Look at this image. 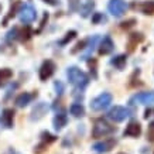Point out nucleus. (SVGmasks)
I'll return each instance as SVG.
<instances>
[{"label":"nucleus","instance_id":"11","mask_svg":"<svg viewBox=\"0 0 154 154\" xmlns=\"http://www.w3.org/2000/svg\"><path fill=\"white\" fill-rule=\"evenodd\" d=\"M123 134L127 136V137H139L141 134V125L139 122H130L125 129Z\"/></svg>","mask_w":154,"mask_h":154},{"label":"nucleus","instance_id":"19","mask_svg":"<svg viewBox=\"0 0 154 154\" xmlns=\"http://www.w3.org/2000/svg\"><path fill=\"white\" fill-rule=\"evenodd\" d=\"M69 112H71V115L74 117H82L85 115V107L81 105V103H72L71 105V107H69Z\"/></svg>","mask_w":154,"mask_h":154},{"label":"nucleus","instance_id":"9","mask_svg":"<svg viewBox=\"0 0 154 154\" xmlns=\"http://www.w3.org/2000/svg\"><path fill=\"white\" fill-rule=\"evenodd\" d=\"M47 110H48V105L45 102H38L35 106L33 107V112H31V116L30 119L33 122H38L41 120L44 115H47Z\"/></svg>","mask_w":154,"mask_h":154},{"label":"nucleus","instance_id":"13","mask_svg":"<svg viewBox=\"0 0 154 154\" xmlns=\"http://www.w3.org/2000/svg\"><path fill=\"white\" fill-rule=\"evenodd\" d=\"M52 141H55V136L50 134V133H42V141L40 143V144L34 149V153L35 154H41L44 150L47 149L48 144H51Z\"/></svg>","mask_w":154,"mask_h":154},{"label":"nucleus","instance_id":"18","mask_svg":"<svg viewBox=\"0 0 154 154\" xmlns=\"http://www.w3.org/2000/svg\"><path fill=\"white\" fill-rule=\"evenodd\" d=\"M33 98H34V95L28 94V92H23V94H20L16 98V105H17V107H26L28 103L33 100Z\"/></svg>","mask_w":154,"mask_h":154},{"label":"nucleus","instance_id":"16","mask_svg":"<svg viewBox=\"0 0 154 154\" xmlns=\"http://www.w3.org/2000/svg\"><path fill=\"white\" fill-rule=\"evenodd\" d=\"M143 40H144V37H143V34L141 33L130 34V35H129V44H127V47H129V52L134 51V48L137 47V44H140Z\"/></svg>","mask_w":154,"mask_h":154},{"label":"nucleus","instance_id":"31","mask_svg":"<svg viewBox=\"0 0 154 154\" xmlns=\"http://www.w3.org/2000/svg\"><path fill=\"white\" fill-rule=\"evenodd\" d=\"M79 6V0H69V7L71 10H76Z\"/></svg>","mask_w":154,"mask_h":154},{"label":"nucleus","instance_id":"17","mask_svg":"<svg viewBox=\"0 0 154 154\" xmlns=\"http://www.w3.org/2000/svg\"><path fill=\"white\" fill-rule=\"evenodd\" d=\"M136 7L140 10L143 14L153 16V14H154V0H146V2L140 3V5H137Z\"/></svg>","mask_w":154,"mask_h":154},{"label":"nucleus","instance_id":"22","mask_svg":"<svg viewBox=\"0 0 154 154\" xmlns=\"http://www.w3.org/2000/svg\"><path fill=\"white\" fill-rule=\"evenodd\" d=\"M11 76H13V71L10 69V68H3V69H0V86L5 85L6 81H9Z\"/></svg>","mask_w":154,"mask_h":154},{"label":"nucleus","instance_id":"26","mask_svg":"<svg viewBox=\"0 0 154 154\" xmlns=\"http://www.w3.org/2000/svg\"><path fill=\"white\" fill-rule=\"evenodd\" d=\"M75 35H76V31H74V30H72V31H68V33H66V35H65V38H64V40H61V45H65L66 42H69L71 40H74L75 38Z\"/></svg>","mask_w":154,"mask_h":154},{"label":"nucleus","instance_id":"25","mask_svg":"<svg viewBox=\"0 0 154 154\" xmlns=\"http://www.w3.org/2000/svg\"><path fill=\"white\" fill-rule=\"evenodd\" d=\"M88 42H89V40H82V41H79L75 45V48L71 50V54H76V52L81 51V50H85V47L88 45Z\"/></svg>","mask_w":154,"mask_h":154},{"label":"nucleus","instance_id":"21","mask_svg":"<svg viewBox=\"0 0 154 154\" xmlns=\"http://www.w3.org/2000/svg\"><path fill=\"white\" fill-rule=\"evenodd\" d=\"M94 9H95V3L89 0L84 6H81V16H82V17H88L89 14L94 11Z\"/></svg>","mask_w":154,"mask_h":154},{"label":"nucleus","instance_id":"30","mask_svg":"<svg viewBox=\"0 0 154 154\" xmlns=\"http://www.w3.org/2000/svg\"><path fill=\"white\" fill-rule=\"evenodd\" d=\"M136 24V20L134 19H130V20H126V21H123V23H122V28H130V27H133V26H134Z\"/></svg>","mask_w":154,"mask_h":154},{"label":"nucleus","instance_id":"3","mask_svg":"<svg viewBox=\"0 0 154 154\" xmlns=\"http://www.w3.org/2000/svg\"><path fill=\"white\" fill-rule=\"evenodd\" d=\"M112 99H113L112 95L109 94V92H103V94H100L95 99H92L91 109H92L94 112H102V110H105V109H107V107L110 106Z\"/></svg>","mask_w":154,"mask_h":154},{"label":"nucleus","instance_id":"14","mask_svg":"<svg viewBox=\"0 0 154 154\" xmlns=\"http://www.w3.org/2000/svg\"><path fill=\"white\" fill-rule=\"evenodd\" d=\"M13 119H14L13 109H5L3 113H2V117H0V123L5 127L10 129V127H13Z\"/></svg>","mask_w":154,"mask_h":154},{"label":"nucleus","instance_id":"12","mask_svg":"<svg viewBox=\"0 0 154 154\" xmlns=\"http://www.w3.org/2000/svg\"><path fill=\"white\" fill-rule=\"evenodd\" d=\"M113 48H115V44H113L112 38L106 35V37H103V40L99 44V54L100 55H107V54H110L113 51Z\"/></svg>","mask_w":154,"mask_h":154},{"label":"nucleus","instance_id":"10","mask_svg":"<svg viewBox=\"0 0 154 154\" xmlns=\"http://www.w3.org/2000/svg\"><path fill=\"white\" fill-rule=\"evenodd\" d=\"M115 144H116V141L113 140V139H109V140L99 141V143L94 144L92 149H94V151H96L98 154H105V153H109V151L113 149Z\"/></svg>","mask_w":154,"mask_h":154},{"label":"nucleus","instance_id":"5","mask_svg":"<svg viewBox=\"0 0 154 154\" xmlns=\"http://www.w3.org/2000/svg\"><path fill=\"white\" fill-rule=\"evenodd\" d=\"M129 116H131L130 109H129V107H125V106H115L107 113V117H109L110 120L116 122V123H120V122L126 120Z\"/></svg>","mask_w":154,"mask_h":154},{"label":"nucleus","instance_id":"2","mask_svg":"<svg viewBox=\"0 0 154 154\" xmlns=\"http://www.w3.org/2000/svg\"><path fill=\"white\" fill-rule=\"evenodd\" d=\"M113 131H115V127L110 126L106 120H103V119H98V120H95L94 127H92V137H94V139L106 137V136L112 134Z\"/></svg>","mask_w":154,"mask_h":154},{"label":"nucleus","instance_id":"7","mask_svg":"<svg viewBox=\"0 0 154 154\" xmlns=\"http://www.w3.org/2000/svg\"><path fill=\"white\" fill-rule=\"evenodd\" d=\"M126 9H127V3L125 0H109L107 10L115 19H120L122 16L126 13Z\"/></svg>","mask_w":154,"mask_h":154},{"label":"nucleus","instance_id":"23","mask_svg":"<svg viewBox=\"0 0 154 154\" xmlns=\"http://www.w3.org/2000/svg\"><path fill=\"white\" fill-rule=\"evenodd\" d=\"M30 37H31V28L28 27V26H26L21 31L19 30V40H21V41H28Z\"/></svg>","mask_w":154,"mask_h":154},{"label":"nucleus","instance_id":"1","mask_svg":"<svg viewBox=\"0 0 154 154\" xmlns=\"http://www.w3.org/2000/svg\"><path fill=\"white\" fill-rule=\"evenodd\" d=\"M66 76H68V81L69 84H72L76 88V91H82V89L86 88V85L89 84V78L88 75L85 74L84 71H81L78 66H69L66 69Z\"/></svg>","mask_w":154,"mask_h":154},{"label":"nucleus","instance_id":"8","mask_svg":"<svg viewBox=\"0 0 154 154\" xmlns=\"http://www.w3.org/2000/svg\"><path fill=\"white\" fill-rule=\"evenodd\" d=\"M55 72V64L51 60H47L42 62L41 68H40V79L41 81H47L48 78H51Z\"/></svg>","mask_w":154,"mask_h":154},{"label":"nucleus","instance_id":"15","mask_svg":"<svg viewBox=\"0 0 154 154\" xmlns=\"http://www.w3.org/2000/svg\"><path fill=\"white\" fill-rule=\"evenodd\" d=\"M66 122H68V117H66V113L64 110H61L60 113H57L55 117H54V127H55L57 130H61V129H64V126H66Z\"/></svg>","mask_w":154,"mask_h":154},{"label":"nucleus","instance_id":"24","mask_svg":"<svg viewBox=\"0 0 154 154\" xmlns=\"http://www.w3.org/2000/svg\"><path fill=\"white\" fill-rule=\"evenodd\" d=\"M20 6H21V3H20L19 0H16L14 2V5L11 6V9H10V14L6 17V20H5V24L7 23V20L9 19H11V17H14L16 16V13H19V10H20Z\"/></svg>","mask_w":154,"mask_h":154},{"label":"nucleus","instance_id":"33","mask_svg":"<svg viewBox=\"0 0 154 154\" xmlns=\"http://www.w3.org/2000/svg\"><path fill=\"white\" fill-rule=\"evenodd\" d=\"M105 20V17H103V16H102V14H99V13H96V14H95V17H94V19H92V21H94V23L95 24H96V23H98V21H99V20Z\"/></svg>","mask_w":154,"mask_h":154},{"label":"nucleus","instance_id":"29","mask_svg":"<svg viewBox=\"0 0 154 154\" xmlns=\"http://www.w3.org/2000/svg\"><path fill=\"white\" fill-rule=\"evenodd\" d=\"M16 38H19V28L14 27L13 30H10L9 34H7V40L11 41V40H16Z\"/></svg>","mask_w":154,"mask_h":154},{"label":"nucleus","instance_id":"27","mask_svg":"<svg viewBox=\"0 0 154 154\" xmlns=\"http://www.w3.org/2000/svg\"><path fill=\"white\" fill-rule=\"evenodd\" d=\"M147 140L154 143V122H151L149 125V129H147Z\"/></svg>","mask_w":154,"mask_h":154},{"label":"nucleus","instance_id":"28","mask_svg":"<svg viewBox=\"0 0 154 154\" xmlns=\"http://www.w3.org/2000/svg\"><path fill=\"white\" fill-rule=\"evenodd\" d=\"M54 89H55L57 95H62L64 94V91H65V86H64V84H62L61 81H55V84H54Z\"/></svg>","mask_w":154,"mask_h":154},{"label":"nucleus","instance_id":"32","mask_svg":"<svg viewBox=\"0 0 154 154\" xmlns=\"http://www.w3.org/2000/svg\"><path fill=\"white\" fill-rule=\"evenodd\" d=\"M150 116H154V109H147L144 112V119H149Z\"/></svg>","mask_w":154,"mask_h":154},{"label":"nucleus","instance_id":"35","mask_svg":"<svg viewBox=\"0 0 154 154\" xmlns=\"http://www.w3.org/2000/svg\"><path fill=\"white\" fill-rule=\"evenodd\" d=\"M0 11H2V6H0Z\"/></svg>","mask_w":154,"mask_h":154},{"label":"nucleus","instance_id":"34","mask_svg":"<svg viewBox=\"0 0 154 154\" xmlns=\"http://www.w3.org/2000/svg\"><path fill=\"white\" fill-rule=\"evenodd\" d=\"M42 2H45V3H48V5H51V6L60 5V0H42Z\"/></svg>","mask_w":154,"mask_h":154},{"label":"nucleus","instance_id":"6","mask_svg":"<svg viewBox=\"0 0 154 154\" xmlns=\"http://www.w3.org/2000/svg\"><path fill=\"white\" fill-rule=\"evenodd\" d=\"M131 106L134 105H153L154 103V91L149 92H139V94L133 95L129 100Z\"/></svg>","mask_w":154,"mask_h":154},{"label":"nucleus","instance_id":"4","mask_svg":"<svg viewBox=\"0 0 154 154\" xmlns=\"http://www.w3.org/2000/svg\"><path fill=\"white\" fill-rule=\"evenodd\" d=\"M19 17L21 20V23L24 24H30L33 23L35 17H37V11H35V7L30 3H24V5L20 6L19 10Z\"/></svg>","mask_w":154,"mask_h":154},{"label":"nucleus","instance_id":"20","mask_svg":"<svg viewBox=\"0 0 154 154\" xmlns=\"http://www.w3.org/2000/svg\"><path fill=\"white\" fill-rule=\"evenodd\" d=\"M126 61H127L126 55H117V57H115V58L110 61V64H112L115 68H117V69H123L125 65H126Z\"/></svg>","mask_w":154,"mask_h":154}]
</instances>
